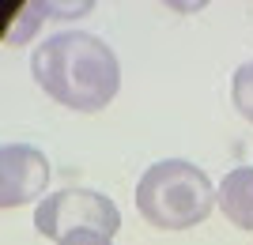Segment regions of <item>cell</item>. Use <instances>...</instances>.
<instances>
[{
  "label": "cell",
  "instance_id": "6da1fadb",
  "mask_svg": "<svg viewBox=\"0 0 253 245\" xmlns=\"http://www.w3.org/2000/svg\"><path fill=\"white\" fill-rule=\"evenodd\" d=\"M31 75L57 106L76 113H102L121 91L117 53L91 31H61L38 42Z\"/></svg>",
  "mask_w": 253,
  "mask_h": 245
},
{
  "label": "cell",
  "instance_id": "7a4b0ae2",
  "mask_svg": "<svg viewBox=\"0 0 253 245\" xmlns=\"http://www.w3.org/2000/svg\"><path fill=\"white\" fill-rule=\"evenodd\" d=\"M219 204V189L211 177L185 159L151 162L136 181V211L155 230H193Z\"/></svg>",
  "mask_w": 253,
  "mask_h": 245
},
{
  "label": "cell",
  "instance_id": "3957f363",
  "mask_svg": "<svg viewBox=\"0 0 253 245\" xmlns=\"http://www.w3.org/2000/svg\"><path fill=\"white\" fill-rule=\"evenodd\" d=\"M34 230L49 242H61L72 230H95V234L114 238L121 230V211L117 204L95 189H61L49 192L34 208Z\"/></svg>",
  "mask_w": 253,
  "mask_h": 245
},
{
  "label": "cell",
  "instance_id": "277c9868",
  "mask_svg": "<svg viewBox=\"0 0 253 245\" xmlns=\"http://www.w3.org/2000/svg\"><path fill=\"white\" fill-rule=\"evenodd\" d=\"M49 185V159L31 143H4L0 147V208H23L38 200Z\"/></svg>",
  "mask_w": 253,
  "mask_h": 245
},
{
  "label": "cell",
  "instance_id": "5b68a950",
  "mask_svg": "<svg viewBox=\"0 0 253 245\" xmlns=\"http://www.w3.org/2000/svg\"><path fill=\"white\" fill-rule=\"evenodd\" d=\"M219 211L238 230H253V166H238L219 185Z\"/></svg>",
  "mask_w": 253,
  "mask_h": 245
},
{
  "label": "cell",
  "instance_id": "8992f818",
  "mask_svg": "<svg viewBox=\"0 0 253 245\" xmlns=\"http://www.w3.org/2000/svg\"><path fill=\"white\" fill-rule=\"evenodd\" d=\"M231 102H234V109L253 125V61H246V64L234 68V75H231Z\"/></svg>",
  "mask_w": 253,
  "mask_h": 245
},
{
  "label": "cell",
  "instance_id": "52a82bcc",
  "mask_svg": "<svg viewBox=\"0 0 253 245\" xmlns=\"http://www.w3.org/2000/svg\"><path fill=\"white\" fill-rule=\"evenodd\" d=\"M57 245H114V238L95 234V230H72V234H64Z\"/></svg>",
  "mask_w": 253,
  "mask_h": 245
}]
</instances>
